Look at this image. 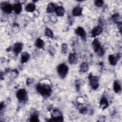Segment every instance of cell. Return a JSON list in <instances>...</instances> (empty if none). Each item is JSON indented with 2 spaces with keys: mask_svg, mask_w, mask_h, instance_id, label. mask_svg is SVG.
I'll return each mask as SVG.
<instances>
[{
  "mask_svg": "<svg viewBox=\"0 0 122 122\" xmlns=\"http://www.w3.org/2000/svg\"><path fill=\"white\" fill-rule=\"evenodd\" d=\"M36 90L42 96L48 97L51 95L52 90L51 86L47 84L39 83L36 86Z\"/></svg>",
  "mask_w": 122,
  "mask_h": 122,
  "instance_id": "cell-1",
  "label": "cell"
},
{
  "mask_svg": "<svg viewBox=\"0 0 122 122\" xmlns=\"http://www.w3.org/2000/svg\"><path fill=\"white\" fill-rule=\"evenodd\" d=\"M69 68L65 63H61L57 67V71L59 75L62 79L64 78L67 75Z\"/></svg>",
  "mask_w": 122,
  "mask_h": 122,
  "instance_id": "cell-2",
  "label": "cell"
},
{
  "mask_svg": "<svg viewBox=\"0 0 122 122\" xmlns=\"http://www.w3.org/2000/svg\"><path fill=\"white\" fill-rule=\"evenodd\" d=\"M88 79L91 88L94 90L97 89L99 86V83L97 77L93 75L92 73H90L89 75Z\"/></svg>",
  "mask_w": 122,
  "mask_h": 122,
  "instance_id": "cell-3",
  "label": "cell"
},
{
  "mask_svg": "<svg viewBox=\"0 0 122 122\" xmlns=\"http://www.w3.org/2000/svg\"><path fill=\"white\" fill-rule=\"evenodd\" d=\"M51 119L49 120L50 122H62L63 117L61 112L58 110L54 109L51 112Z\"/></svg>",
  "mask_w": 122,
  "mask_h": 122,
  "instance_id": "cell-4",
  "label": "cell"
},
{
  "mask_svg": "<svg viewBox=\"0 0 122 122\" xmlns=\"http://www.w3.org/2000/svg\"><path fill=\"white\" fill-rule=\"evenodd\" d=\"M16 97L20 102L26 101L27 100V92L24 89H20L16 93Z\"/></svg>",
  "mask_w": 122,
  "mask_h": 122,
  "instance_id": "cell-5",
  "label": "cell"
},
{
  "mask_svg": "<svg viewBox=\"0 0 122 122\" xmlns=\"http://www.w3.org/2000/svg\"><path fill=\"white\" fill-rule=\"evenodd\" d=\"M103 31L102 28L100 26H96L94 27L92 30L91 33L93 37H95L100 35Z\"/></svg>",
  "mask_w": 122,
  "mask_h": 122,
  "instance_id": "cell-6",
  "label": "cell"
},
{
  "mask_svg": "<svg viewBox=\"0 0 122 122\" xmlns=\"http://www.w3.org/2000/svg\"><path fill=\"white\" fill-rule=\"evenodd\" d=\"M76 33L83 39H85L86 37V34L84 30L81 27H78L75 30Z\"/></svg>",
  "mask_w": 122,
  "mask_h": 122,
  "instance_id": "cell-7",
  "label": "cell"
},
{
  "mask_svg": "<svg viewBox=\"0 0 122 122\" xmlns=\"http://www.w3.org/2000/svg\"><path fill=\"white\" fill-rule=\"evenodd\" d=\"M23 48V45L20 42H16L13 46V51L16 54H18L21 52Z\"/></svg>",
  "mask_w": 122,
  "mask_h": 122,
  "instance_id": "cell-8",
  "label": "cell"
},
{
  "mask_svg": "<svg viewBox=\"0 0 122 122\" xmlns=\"http://www.w3.org/2000/svg\"><path fill=\"white\" fill-rule=\"evenodd\" d=\"M1 7L3 11L7 13H11L12 10H13V6L9 3L4 4L3 6H1Z\"/></svg>",
  "mask_w": 122,
  "mask_h": 122,
  "instance_id": "cell-9",
  "label": "cell"
},
{
  "mask_svg": "<svg viewBox=\"0 0 122 122\" xmlns=\"http://www.w3.org/2000/svg\"><path fill=\"white\" fill-rule=\"evenodd\" d=\"M108 105H109V103H108V100L105 97H102L101 99V100L100 102V106L102 110H104L108 107Z\"/></svg>",
  "mask_w": 122,
  "mask_h": 122,
  "instance_id": "cell-10",
  "label": "cell"
},
{
  "mask_svg": "<svg viewBox=\"0 0 122 122\" xmlns=\"http://www.w3.org/2000/svg\"><path fill=\"white\" fill-rule=\"evenodd\" d=\"M69 62L70 64H75L77 62V56L76 53H71L69 55Z\"/></svg>",
  "mask_w": 122,
  "mask_h": 122,
  "instance_id": "cell-11",
  "label": "cell"
},
{
  "mask_svg": "<svg viewBox=\"0 0 122 122\" xmlns=\"http://www.w3.org/2000/svg\"><path fill=\"white\" fill-rule=\"evenodd\" d=\"M82 10V9L80 6H76L73 9L72 14L74 16H79L81 14Z\"/></svg>",
  "mask_w": 122,
  "mask_h": 122,
  "instance_id": "cell-12",
  "label": "cell"
},
{
  "mask_svg": "<svg viewBox=\"0 0 122 122\" xmlns=\"http://www.w3.org/2000/svg\"><path fill=\"white\" fill-rule=\"evenodd\" d=\"M55 12L58 16H63L65 13V10L62 6H57L55 8Z\"/></svg>",
  "mask_w": 122,
  "mask_h": 122,
  "instance_id": "cell-13",
  "label": "cell"
},
{
  "mask_svg": "<svg viewBox=\"0 0 122 122\" xmlns=\"http://www.w3.org/2000/svg\"><path fill=\"white\" fill-rule=\"evenodd\" d=\"M92 47L94 51L96 52L102 46L101 45V43L98 39H95L92 43Z\"/></svg>",
  "mask_w": 122,
  "mask_h": 122,
  "instance_id": "cell-14",
  "label": "cell"
},
{
  "mask_svg": "<svg viewBox=\"0 0 122 122\" xmlns=\"http://www.w3.org/2000/svg\"><path fill=\"white\" fill-rule=\"evenodd\" d=\"M113 88L114 91L116 93H118L121 92V90H122L120 82L117 80H116L114 81L113 85Z\"/></svg>",
  "mask_w": 122,
  "mask_h": 122,
  "instance_id": "cell-15",
  "label": "cell"
},
{
  "mask_svg": "<svg viewBox=\"0 0 122 122\" xmlns=\"http://www.w3.org/2000/svg\"><path fill=\"white\" fill-rule=\"evenodd\" d=\"M30 54L27 52H24L21 55V62L24 63L27 62L30 58Z\"/></svg>",
  "mask_w": 122,
  "mask_h": 122,
  "instance_id": "cell-16",
  "label": "cell"
},
{
  "mask_svg": "<svg viewBox=\"0 0 122 122\" xmlns=\"http://www.w3.org/2000/svg\"><path fill=\"white\" fill-rule=\"evenodd\" d=\"M36 6L34 3H30L25 7V10L29 12H32L35 10Z\"/></svg>",
  "mask_w": 122,
  "mask_h": 122,
  "instance_id": "cell-17",
  "label": "cell"
},
{
  "mask_svg": "<svg viewBox=\"0 0 122 122\" xmlns=\"http://www.w3.org/2000/svg\"><path fill=\"white\" fill-rule=\"evenodd\" d=\"M13 7L15 13L17 14H20L22 11V6L21 4L20 3H16L14 4Z\"/></svg>",
  "mask_w": 122,
  "mask_h": 122,
  "instance_id": "cell-18",
  "label": "cell"
},
{
  "mask_svg": "<svg viewBox=\"0 0 122 122\" xmlns=\"http://www.w3.org/2000/svg\"><path fill=\"white\" fill-rule=\"evenodd\" d=\"M44 42L42 39L40 38H38L36 40L35 42V45L38 48L43 49L44 47Z\"/></svg>",
  "mask_w": 122,
  "mask_h": 122,
  "instance_id": "cell-19",
  "label": "cell"
},
{
  "mask_svg": "<svg viewBox=\"0 0 122 122\" xmlns=\"http://www.w3.org/2000/svg\"><path fill=\"white\" fill-rule=\"evenodd\" d=\"M56 7L55 6L54 3H49V4L48 5V6L47 7L46 11L48 13H52L54 11H55Z\"/></svg>",
  "mask_w": 122,
  "mask_h": 122,
  "instance_id": "cell-20",
  "label": "cell"
},
{
  "mask_svg": "<svg viewBox=\"0 0 122 122\" xmlns=\"http://www.w3.org/2000/svg\"><path fill=\"white\" fill-rule=\"evenodd\" d=\"M109 63L112 65H115L117 62V58L113 55H110L108 57Z\"/></svg>",
  "mask_w": 122,
  "mask_h": 122,
  "instance_id": "cell-21",
  "label": "cell"
},
{
  "mask_svg": "<svg viewBox=\"0 0 122 122\" xmlns=\"http://www.w3.org/2000/svg\"><path fill=\"white\" fill-rule=\"evenodd\" d=\"M80 71L82 72H86L89 69V65L87 62H83L80 65Z\"/></svg>",
  "mask_w": 122,
  "mask_h": 122,
  "instance_id": "cell-22",
  "label": "cell"
},
{
  "mask_svg": "<svg viewBox=\"0 0 122 122\" xmlns=\"http://www.w3.org/2000/svg\"><path fill=\"white\" fill-rule=\"evenodd\" d=\"M44 34H45V36H46L47 37H48L49 38H52L53 37V33L52 30L49 28H47L45 29Z\"/></svg>",
  "mask_w": 122,
  "mask_h": 122,
  "instance_id": "cell-23",
  "label": "cell"
},
{
  "mask_svg": "<svg viewBox=\"0 0 122 122\" xmlns=\"http://www.w3.org/2000/svg\"><path fill=\"white\" fill-rule=\"evenodd\" d=\"M30 121L31 122H38L39 120L38 115L35 113L31 114L30 117Z\"/></svg>",
  "mask_w": 122,
  "mask_h": 122,
  "instance_id": "cell-24",
  "label": "cell"
},
{
  "mask_svg": "<svg viewBox=\"0 0 122 122\" xmlns=\"http://www.w3.org/2000/svg\"><path fill=\"white\" fill-rule=\"evenodd\" d=\"M78 108H79L80 112L81 113H85L87 112V109L86 107L84 106L82 104H80L79 105H78Z\"/></svg>",
  "mask_w": 122,
  "mask_h": 122,
  "instance_id": "cell-25",
  "label": "cell"
},
{
  "mask_svg": "<svg viewBox=\"0 0 122 122\" xmlns=\"http://www.w3.org/2000/svg\"><path fill=\"white\" fill-rule=\"evenodd\" d=\"M96 52L97 53V55H98L99 56L102 57V56L104 54L105 51H104V49H103L102 47H101Z\"/></svg>",
  "mask_w": 122,
  "mask_h": 122,
  "instance_id": "cell-26",
  "label": "cell"
},
{
  "mask_svg": "<svg viewBox=\"0 0 122 122\" xmlns=\"http://www.w3.org/2000/svg\"><path fill=\"white\" fill-rule=\"evenodd\" d=\"M67 51V46L66 44L63 43L62 45L61 46V52L62 53V54H66Z\"/></svg>",
  "mask_w": 122,
  "mask_h": 122,
  "instance_id": "cell-27",
  "label": "cell"
},
{
  "mask_svg": "<svg viewBox=\"0 0 122 122\" xmlns=\"http://www.w3.org/2000/svg\"><path fill=\"white\" fill-rule=\"evenodd\" d=\"M94 4L97 7H101L103 4V1L102 0H96L94 1Z\"/></svg>",
  "mask_w": 122,
  "mask_h": 122,
  "instance_id": "cell-28",
  "label": "cell"
},
{
  "mask_svg": "<svg viewBox=\"0 0 122 122\" xmlns=\"http://www.w3.org/2000/svg\"><path fill=\"white\" fill-rule=\"evenodd\" d=\"M112 20L116 23H117L119 21V15L118 14H115L112 15Z\"/></svg>",
  "mask_w": 122,
  "mask_h": 122,
  "instance_id": "cell-29",
  "label": "cell"
},
{
  "mask_svg": "<svg viewBox=\"0 0 122 122\" xmlns=\"http://www.w3.org/2000/svg\"><path fill=\"white\" fill-rule=\"evenodd\" d=\"M48 51L50 53V54L53 55L55 52V49L53 47H52V46H49V48H48Z\"/></svg>",
  "mask_w": 122,
  "mask_h": 122,
  "instance_id": "cell-30",
  "label": "cell"
},
{
  "mask_svg": "<svg viewBox=\"0 0 122 122\" xmlns=\"http://www.w3.org/2000/svg\"><path fill=\"white\" fill-rule=\"evenodd\" d=\"M50 20L53 23H56L57 21V19L56 16L53 15H51L50 16Z\"/></svg>",
  "mask_w": 122,
  "mask_h": 122,
  "instance_id": "cell-31",
  "label": "cell"
},
{
  "mask_svg": "<svg viewBox=\"0 0 122 122\" xmlns=\"http://www.w3.org/2000/svg\"><path fill=\"white\" fill-rule=\"evenodd\" d=\"M19 74V72L18 71H17V70H13L11 72V75H12V76L13 77H16Z\"/></svg>",
  "mask_w": 122,
  "mask_h": 122,
  "instance_id": "cell-32",
  "label": "cell"
},
{
  "mask_svg": "<svg viewBox=\"0 0 122 122\" xmlns=\"http://www.w3.org/2000/svg\"><path fill=\"white\" fill-rule=\"evenodd\" d=\"M43 21L45 23H48L50 21V17L47 16H44L43 18Z\"/></svg>",
  "mask_w": 122,
  "mask_h": 122,
  "instance_id": "cell-33",
  "label": "cell"
},
{
  "mask_svg": "<svg viewBox=\"0 0 122 122\" xmlns=\"http://www.w3.org/2000/svg\"><path fill=\"white\" fill-rule=\"evenodd\" d=\"M33 82V80L31 79H28L26 81V83L28 85L31 84Z\"/></svg>",
  "mask_w": 122,
  "mask_h": 122,
  "instance_id": "cell-34",
  "label": "cell"
},
{
  "mask_svg": "<svg viewBox=\"0 0 122 122\" xmlns=\"http://www.w3.org/2000/svg\"><path fill=\"white\" fill-rule=\"evenodd\" d=\"M117 23V26H118V29L119 30V31L120 32H121V31H122V22L118 21Z\"/></svg>",
  "mask_w": 122,
  "mask_h": 122,
  "instance_id": "cell-35",
  "label": "cell"
},
{
  "mask_svg": "<svg viewBox=\"0 0 122 122\" xmlns=\"http://www.w3.org/2000/svg\"><path fill=\"white\" fill-rule=\"evenodd\" d=\"M14 28H15V29L14 30H13V31H14V32H17V31L16 30H17V31H18V30H19V26L18 25H17L16 24H14V25H13V29H14Z\"/></svg>",
  "mask_w": 122,
  "mask_h": 122,
  "instance_id": "cell-36",
  "label": "cell"
}]
</instances>
